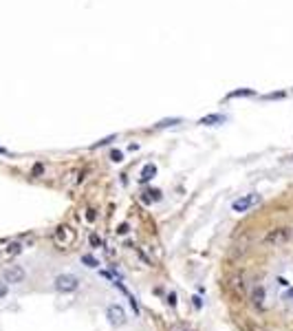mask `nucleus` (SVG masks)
<instances>
[{
    "mask_svg": "<svg viewBox=\"0 0 293 331\" xmlns=\"http://www.w3.org/2000/svg\"><path fill=\"white\" fill-rule=\"evenodd\" d=\"M55 290L62 291V294H73V291L79 290V278L75 274H60L58 278L53 281Z\"/></svg>",
    "mask_w": 293,
    "mask_h": 331,
    "instance_id": "f257e3e1",
    "label": "nucleus"
},
{
    "mask_svg": "<svg viewBox=\"0 0 293 331\" xmlns=\"http://www.w3.org/2000/svg\"><path fill=\"white\" fill-rule=\"evenodd\" d=\"M106 318H108V323H110L112 327H124V325L128 323V316H126V309H124L121 305H117V302L108 305V309H106Z\"/></svg>",
    "mask_w": 293,
    "mask_h": 331,
    "instance_id": "f03ea898",
    "label": "nucleus"
},
{
    "mask_svg": "<svg viewBox=\"0 0 293 331\" xmlns=\"http://www.w3.org/2000/svg\"><path fill=\"white\" fill-rule=\"evenodd\" d=\"M258 201H260V197H258L256 192H249V195H243L240 199H236V201L231 203V210L234 212H247L249 207H254Z\"/></svg>",
    "mask_w": 293,
    "mask_h": 331,
    "instance_id": "7ed1b4c3",
    "label": "nucleus"
},
{
    "mask_svg": "<svg viewBox=\"0 0 293 331\" xmlns=\"http://www.w3.org/2000/svg\"><path fill=\"white\" fill-rule=\"evenodd\" d=\"M4 283H11V285H18V283H22L27 278V272L20 267V265H9L7 269H4L2 274Z\"/></svg>",
    "mask_w": 293,
    "mask_h": 331,
    "instance_id": "20e7f679",
    "label": "nucleus"
},
{
    "mask_svg": "<svg viewBox=\"0 0 293 331\" xmlns=\"http://www.w3.org/2000/svg\"><path fill=\"white\" fill-rule=\"evenodd\" d=\"M154 174H157V166H154V164H146L144 170H141V174H139V181H144V183L150 181Z\"/></svg>",
    "mask_w": 293,
    "mask_h": 331,
    "instance_id": "39448f33",
    "label": "nucleus"
},
{
    "mask_svg": "<svg viewBox=\"0 0 293 331\" xmlns=\"http://www.w3.org/2000/svg\"><path fill=\"white\" fill-rule=\"evenodd\" d=\"M287 236H289V230H287V228H282V230H276V232H271V234L267 236V243H273V241H276V243H278V241H285Z\"/></svg>",
    "mask_w": 293,
    "mask_h": 331,
    "instance_id": "423d86ee",
    "label": "nucleus"
},
{
    "mask_svg": "<svg viewBox=\"0 0 293 331\" xmlns=\"http://www.w3.org/2000/svg\"><path fill=\"white\" fill-rule=\"evenodd\" d=\"M252 300H254V305H258V307H260L262 302H264V287H262V285L254 287V291H252Z\"/></svg>",
    "mask_w": 293,
    "mask_h": 331,
    "instance_id": "0eeeda50",
    "label": "nucleus"
},
{
    "mask_svg": "<svg viewBox=\"0 0 293 331\" xmlns=\"http://www.w3.org/2000/svg\"><path fill=\"white\" fill-rule=\"evenodd\" d=\"M225 117L223 115H207L201 120V124H207V126H216V124H223Z\"/></svg>",
    "mask_w": 293,
    "mask_h": 331,
    "instance_id": "6e6552de",
    "label": "nucleus"
},
{
    "mask_svg": "<svg viewBox=\"0 0 293 331\" xmlns=\"http://www.w3.org/2000/svg\"><path fill=\"white\" fill-rule=\"evenodd\" d=\"M82 263L86 265V267H99V263H97V258L95 256H91V254H82Z\"/></svg>",
    "mask_w": 293,
    "mask_h": 331,
    "instance_id": "1a4fd4ad",
    "label": "nucleus"
},
{
    "mask_svg": "<svg viewBox=\"0 0 293 331\" xmlns=\"http://www.w3.org/2000/svg\"><path fill=\"white\" fill-rule=\"evenodd\" d=\"M110 162H115V164H121V162H124V155H121L119 150H112V153H110Z\"/></svg>",
    "mask_w": 293,
    "mask_h": 331,
    "instance_id": "9d476101",
    "label": "nucleus"
},
{
    "mask_svg": "<svg viewBox=\"0 0 293 331\" xmlns=\"http://www.w3.org/2000/svg\"><path fill=\"white\" fill-rule=\"evenodd\" d=\"M20 249H22L20 243H11V245H9V254H18Z\"/></svg>",
    "mask_w": 293,
    "mask_h": 331,
    "instance_id": "9b49d317",
    "label": "nucleus"
},
{
    "mask_svg": "<svg viewBox=\"0 0 293 331\" xmlns=\"http://www.w3.org/2000/svg\"><path fill=\"white\" fill-rule=\"evenodd\" d=\"M9 294V287H7V283H0V300H2L4 296Z\"/></svg>",
    "mask_w": 293,
    "mask_h": 331,
    "instance_id": "f8f14e48",
    "label": "nucleus"
},
{
    "mask_svg": "<svg viewBox=\"0 0 293 331\" xmlns=\"http://www.w3.org/2000/svg\"><path fill=\"white\" fill-rule=\"evenodd\" d=\"M285 300L293 302V290H289V291H287V294H285Z\"/></svg>",
    "mask_w": 293,
    "mask_h": 331,
    "instance_id": "ddd939ff",
    "label": "nucleus"
},
{
    "mask_svg": "<svg viewBox=\"0 0 293 331\" xmlns=\"http://www.w3.org/2000/svg\"><path fill=\"white\" fill-rule=\"evenodd\" d=\"M0 155H7V150H4V148H0Z\"/></svg>",
    "mask_w": 293,
    "mask_h": 331,
    "instance_id": "4468645a",
    "label": "nucleus"
}]
</instances>
